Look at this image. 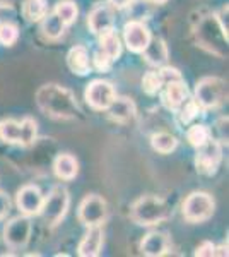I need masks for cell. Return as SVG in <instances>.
Wrapping results in <instances>:
<instances>
[{
    "label": "cell",
    "instance_id": "cell-1",
    "mask_svg": "<svg viewBox=\"0 0 229 257\" xmlns=\"http://www.w3.org/2000/svg\"><path fill=\"white\" fill-rule=\"evenodd\" d=\"M36 103L50 117L76 118L81 113L72 91L58 84H45L36 93Z\"/></svg>",
    "mask_w": 229,
    "mask_h": 257
},
{
    "label": "cell",
    "instance_id": "cell-2",
    "mask_svg": "<svg viewBox=\"0 0 229 257\" xmlns=\"http://www.w3.org/2000/svg\"><path fill=\"white\" fill-rule=\"evenodd\" d=\"M197 41L202 48L214 53L217 57H224L227 52V33L220 28L217 16L210 14L200 19L195 31Z\"/></svg>",
    "mask_w": 229,
    "mask_h": 257
},
{
    "label": "cell",
    "instance_id": "cell-3",
    "mask_svg": "<svg viewBox=\"0 0 229 257\" xmlns=\"http://www.w3.org/2000/svg\"><path fill=\"white\" fill-rule=\"evenodd\" d=\"M171 209L164 199L157 196H142L132 204V219L137 225L152 226L169 218Z\"/></svg>",
    "mask_w": 229,
    "mask_h": 257
},
{
    "label": "cell",
    "instance_id": "cell-4",
    "mask_svg": "<svg viewBox=\"0 0 229 257\" xmlns=\"http://www.w3.org/2000/svg\"><path fill=\"white\" fill-rule=\"evenodd\" d=\"M227 99V84L220 77H203L195 86V101L200 108H217Z\"/></svg>",
    "mask_w": 229,
    "mask_h": 257
},
{
    "label": "cell",
    "instance_id": "cell-5",
    "mask_svg": "<svg viewBox=\"0 0 229 257\" xmlns=\"http://www.w3.org/2000/svg\"><path fill=\"white\" fill-rule=\"evenodd\" d=\"M70 206V194L69 190L62 185H57L50 190V194L45 197L43 208H41V216L45 218L47 225L55 226L65 218Z\"/></svg>",
    "mask_w": 229,
    "mask_h": 257
},
{
    "label": "cell",
    "instance_id": "cell-6",
    "mask_svg": "<svg viewBox=\"0 0 229 257\" xmlns=\"http://www.w3.org/2000/svg\"><path fill=\"white\" fill-rule=\"evenodd\" d=\"M215 209V202L207 192H191L183 202V216L188 223H203L212 218Z\"/></svg>",
    "mask_w": 229,
    "mask_h": 257
},
{
    "label": "cell",
    "instance_id": "cell-7",
    "mask_svg": "<svg viewBox=\"0 0 229 257\" xmlns=\"http://www.w3.org/2000/svg\"><path fill=\"white\" fill-rule=\"evenodd\" d=\"M79 221L86 226H101L108 216V204L106 201L98 194H91L82 199L79 206Z\"/></svg>",
    "mask_w": 229,
    "mask_h": 257
},
{
    "label": "cell",
    "instance_id": "cell-8",
    "mask_svg": "<svg viewBox=\"0 0 229 257\" xmlns=\"http://www.w3.org/2000/svg\"><path fill=\"white\" fill-rule=\"evenodd\" d=\"M33 231V223L29 216L21 214V216L12 218L11 221L4 226V242L12 248H23L29 243Z\"/></svg>",
    "mask_w": 229,
    "mask_h": 257
},
{
    "label": "cell",
    "instance_id": "cell-9",
    "mask_svg": "<svg viewBox=\"0 0 229 257\" xmlns=\"http://www.w3.org/2000/svg\"><path fill=\"white\" fill-rule=\"evenodd\" d=\"M220 161H222V148L219 141L210 139L209 143L202 144L197 148V156H195V167L203 175H214L217 172Z\"/></svg>",
    "mask_w": 229,
    "mask_h": 257
},
{
    "label": "cell",
    "instance_id": "cell-10",
    "mask_svg": "<svg viewBox=\"0 0 229 257\" xmlns=\"http://www.w3.org/2000/svg\"><path fill=\"white\" fill-rule=\"evenodd\" d=\"M116 98V91L113 88V84L103 79H96L93 82H89V86L86 88V101L91 108L94 110H108V106L113 103V99Z\"/></svg>",
    "mask_w": 229,
    "mask_h": 257
},
{
    "label": "cell",
    "instance_id": "cell-11",
    "mask_svg": "<svg viewBox=\"0 0 229 257\" xmlns=\"http://www.w3.org/2000/svg\"><path fill=\"white\" fill-rule=\"evenodd\" d=\"M45 196L40 190L38 185H24L18 190V196H16V204H18L19 211L26 216H36L41 213L43 208Z\"/></svg>",
    "mask_w": 229,
    "mask_h": 257
},
{
    "label": "cell",
    "instance_id": "cell-12",
    "mask_svg": "<svg viewBox=\"0 0 229 257\" xmlns=\"http://www.w3.org/2000/svg\"><path fill=\"white\" fill-rule=\"evenodd\" d=\"M152 35L149 31V28L145 26L142 21H130L125 24L123 28V40L125 45L130 52L134 53H142L145 47L149 45Z\"/></svg>",
    "mask_w": 229,
    "mask_h": 257
},
{
    "label": "cell",
    "instance_id": "cell-13",
    "mask_svg": "<svg viewBox=\"0 0 229 257\" xmlns=\"http://www.w3.org/2000/svg\"><path fill=\"white\" fill-rule=\"evenodd\" d=\"M87 26L93 35H101L103 31L113 28V12H111L110 6H96L93 11L89 12L87 18Z\"/></svg>",
    "mask_w": 229,
    "mask_h": 257
},
{
    "label": "cell",
    "instance_id": "cell-14",
    "mask_svg": "<svg viewBox=\"0 0 229 257\" xmlns=\"http://www.w3.org/2000/svg\"><path fill=\"white\" fill-rule=\"evenodd\" d=\"M103 247V230L101 226H87L84 238L77 247V254L82 257H96L99 255Z\"/></svg>",
    "mask_w": 229,
    "mask_h": 257
},
{
    "label": "cell",
    "instance_id": "cell-15",
    "mask_svg": "<svg viewBox=\"0 0 229 257\" xmlns=\"http://www.w3.org/2000/svg\"><path fill=\"white\" fill-rule=\"evenodd\" d=\"M140 250L144 255L149 257H159L168 254L169 250V237L162 231H152L145 235L144 240L140 242Z\"/></svg>",
    "mask_w": 229,
    "mask_h": 257
},
{
    "label": "cell",
    "instance_id": "cell-16",
    "mask_svg": "<svg viewBox=\"0 0 229 257\" xmlns=\"http://www.w3.org/2000/svg\"><path fill=\"white\" fill-rule=\"evenodd\" d=\"M162 103L169 110H178L180 105L188 98V89H186L183 81H171L162 86Z\"/></svg>",
    "mask_w": 229,
    "mask_h": 257
},
{
    "label": "cell",
    "instance_id": "cell-17",
    "mask_svg": "<svg viewBox=\"0 0 229 257\" xmlns=\"http://www.w3.org/2000/svg\"><path fill=\"white\" fill-rule=\"evenodd\" d=\"M67 64L69 69L72 70L77 76H87L93 69V64H91V57L89 52H87L86 47L82 45H77V47L70 48L69 55H67Z\"/></svg>",
    "mask_w": 229,
    "mask_h": 257
},
{
    "label": "cell",
    "instance_id": "cell-18",
    "mask_svg": "<svg viewBox=\"0 0 229 257\" xmlns=\"http://www.w3.org/2000/svg\"><path fill=\"white\" fill-rule=\"evenodd\" d=\"M145 62L152 67H161V65L166 64L168 60V47H166L164 40L161 38H151L149 45L145 47L142 52Z\"/></svg>",
    "mask_w": 229,
    "mask_h": 257
},
{
    "label": "cell",
    "instance_id": "cell-19",
    "mask_svg": "<svg viewBox=\"0 0 229 257\" xmlns=\"http://www.w3.org/2000/svg\"><path fill=\"white\" fill-rule=\"evenodd\" d=\"M108 113L110 117L120 123H125L128 120L135 117V103L130 98H118L113 99L110 106H108Z\"/></svg>",
    "mask_w": 229,
    "mask_h": 257
},
{
    "label": "cell",
    "instance_id": "cell-20",
    "mask_svg": "<svg viewBox=\"0 0 229 257\" xmlns=\"http://www.w3.org/2000/svg\"><path fill=\"white\" fill-rule=\"evenodd\" d=\"M53 172H55V175L60 178V180H72L79 173V163L72 155L62 153V155H58L55 158Z\"/></svg>",
    "mask_w": 229,
    "mask_h": 257
},
{
    "label": "cell",
    "instance_id": "cell-21",
    "mask_svg": "<svg viewBox=\"0 0 229 257\" xmlns=\"http://www.w3.org/2000/svg\"><path fill=\"white\" fill-rule=\"evenodd\" d=\"M99 36V48L110 57L111 60H116L120 55H122V41H120L118 35H116L115 28H110V30L103 31Z\"/></svg>",
    "mask_w": 229,
    "mask_h": 257
},
{
    "label": "cell",
    "instance_id": "cell-22",
    "mask_svg": "<svg viewBox=\"0 0 229 257\" xmlns=\"http://www.w3.org/2000/svg\"><path fill=\"white\" fill-rule=\"evenodd\" d=\"M65 24L62 23L60 18L55 14V12H47V16H45L43 19H41V31H43L45 38L48 40H58L64 36L65 33Z\"/></svg>",
    "mask_w": 229,
    "mask_h": 257
},
{
    "label": "cell",
    "instance_id": "cell-23",
    "mask_svg": "<svg viewBox=\"0 0 229 257\" xmlns=\"http://www.w3.org/2000/svg\"><path fill=\"white\" fill-rule=\"evenodd\" d=\"M48 2L47 0H24L23 4V16L29 23H38L47 16Z\"/></svg>",
    "mask_w": 229,
    "mask_h": 257
},
{
    "label": "cell",
    "instance_id": "cell-24",
    "mask_svg": "<svg viewBox=\"0 0 229 257\" xmlns=\"http://www.w3.org/2000/svg\"><path fill=\"white\" fill-rule=\"evenodd\" d=\"M151 146L154 151L161 153V155H169L178 146V139L169 132H157L151 138Z\"/></svg>",
    "mask_w": 229,
    "mask_h": 257
},
{
    "label": "cell",
    "instance_id": "cell-25",
    "mask_svg": "<svg viewBox=\"0 0 229 257\" xmlns=\"http://www.w3.org/2000/svg\"><path fill=\"white\" fill-rule=\"evenodd\" d=\"M186 139L193 148H200L202 144L209 143L212 139V131L203 123H193L186 131Z\"/></svg>",
    "mask_w": 229,
    "mask_h": 257
},
{
    "label": "cell",
    "instance_id": "cell-26",
    "mask_svg": "<svg viewBox=\"0 0 229 257\" xmlns=\"http://www.w3.org/2000/svg\"><path fill=\"white\" fill-rule=\"evenodd\" d=\"M53 12L60 18V21L65 24V26H72L77 19L79 9L76 6V2H72V0H60V2L55 6V11Z\"/></svg>",
    "mask_w": 229,
    "mask_h": 257
},
{
    "label": "cell",
    "instance_id": "cell-27",
    "mask_svg": "<svg viewBox=\"0 0 229 257\" xmlns=\"http://www.w3.org/2000/svg\"><path fill=\"white\" fill-rule=\"evenodd\" d=\"M38 134V123L35 118L26 117L23 122H19V144L21 146H31L36 141Z\"/></svg>",
    "mask_w": 229,
    "mask_h": 257
},
{
    "label": "cell",
    "instance_id": "cell-28",
    "mask_svg": "<svg viewBox=\"0 0 229 257\" xmlns=\"http://www.w3.org/2000/svg\"><path fill=\"white\" fill-rule=\"evenodd\" d=\"M0 139L7 144H19V122L12 118L0 120Z\"/></svg>",
    "mask_w": 229,
    "mask_h": 257
},
{
    "label": "cell",
    "instance_id": "cell-29",
    "mask_svg": "<svg viewBox=\"0 0 229 257\" xmlns=\"http://www.w3.org/2000/svg\"><path fill=\"white\" fill-rule=\"evenodd\" d=\"M176 111H178V118H180V122L185 123V125H188V123H191V120L197 118L198 111H200V105H198L195 99L186 98Z\"/></svg>",
    "mask_w": 229,
    "mask_h": 257
},
{
    "label": "cell",
    "instance_id": "cell-30",
    "mask_svg": "<svg viewBox=\"0 0 229 257\" xmlns=\"http://www.w3.org/2000/svg\"><path fill=\"white\" fill-rule=\"evenodd\" d=\"M162 86H164V82H162L159 70H151V72H147L144 76L142 89L145 94H149V96H156L157 93H161Z\"/></svg>",
    "mask_w": 229,
    "mask_h": 257
},
{
    "label": "cell",
    "instance_id": "cell-31",
    "mask_svg": "<svg viewBox=\"0 0 229 257\" xmlns=\"http://www.w3.org/2000/svg\"><path fill=\"white\" fill-rule=\"evenodd\" d=\"M19 38V28L12 23L0 24V43L4 47H12Z\"/></svg>",
    "mask_w": 229,
    "mask_h": 257
},
{
    "label": "cell",
    "instance_id": "cell-32",
    "mask_svg": "<svg viewBox=\"0 0 229 257\" xmlns=\"http://www.w3.org/2000/svg\"><path fill=\"white\" fill-rule=\"evenodd\" d=\"M94 64H96V67H98V70H101V72H106V70L111 67L113 60H111L101 48H98V52H96V55H94Z\"/></svg>",
    "mask_w": 229,
    "mask_h": 257
},
{
    "label": "cell",
    "instance_id": "cell-33",
    "mask_svg": "<svg viewBox=\"0 0 229 257\" xmlns=\"http://www.w3.org/2000/svg\"><path fill=\"white\" fill-rule=\"evenodd\" d=\"M159 74H161L162 82H164V84H166V82H171V81H183L180 70L174 69V67H162V65H161Z\"/></svg>",
    "mask_w": 229,
    "mask_h": 257
},
{
    "label": "cell",
    "instance_id": "cell-34",
    "mask_svg": "<svg viewBox=\"0 0 229 257\" xmlns=\"http://www.w3.org/2000/svg\"><path fill=\"white\" fill-rule=\"evenodd\" d=\"M214 248L215 245L212 242H209V240H205V242H202L200 245H198L197 248H195V255H200V257H210L214 255Z\"/></svg>",
    "mask_w": 229,
    "mask_h": 257
},
{
    "label": "cell",
    "instance_id": "cell-35",
    "mask_svg": "<svg viewBox=\"0 0 229 257\" xmlns=\"http://www.w3.org/2000/svg\"><path fill=\"white\" fill-rule=\"evenodd\" d=\"M9 211H11V199L7 194L0 192V219L6 218Z\"/></svg>",
    "mask_w": 229,
    "mask_h": 257
},
{
    "label": "cell",
    "instance_id": "cell-36",
    "mask_svg": "<svg viewBox=\"0 0 229 257\" xmlns=\"http://www.w3.org/2000/svg\"><path fill=\"white\" fill-rule=\"evenodd\" d=\"M111 7H115V9H125V7H128L132 4V0H110Z\"/></svg>",
    "mask_w": 229,
    "mask_h": 257
},
{
    "label": "cell",
    "instance_id": "cell-37",
    "mask_svg": "<svg viewBox=\"0 0 229 257\" xmlns=\"http://www.w3.org/2000/svg\"><path fill=\"white\" fill-rule=\"evenodd\" d=\"M214 255H227V245H220L214 248Z\"/></svg>",
    "mask_w": 229,
    "mask_h": 257
},
{
    "label": "cell",
    "instance_id": "cell-38",
    "mask_svg": "<svg viewBox=\"0 0 229 257\" xmlns=\"http://www.w3.org/2000/svg\"><path fill=\"white\" fill-rule=\"evenodd\" d=\"M14 0H0V7H11Z\"/></svg>",
    "mask_w": 229,
    "mask_h": 257
},
{
    "label": "cell",
    "instance_id": "cell-39",
    "mask_svg": "<svg viewBox=\"0 0 229 257\" xmlns=\"http://www.w3.org/2000/svg\"><path fill=\"white\" fill-rule=\"evenodd\" d=\"M151 2H154V4H164V2H168V0H151Z\"/></svg>",
    "mask_w": 229,
    "mask_h": 257
}]
</instances>
